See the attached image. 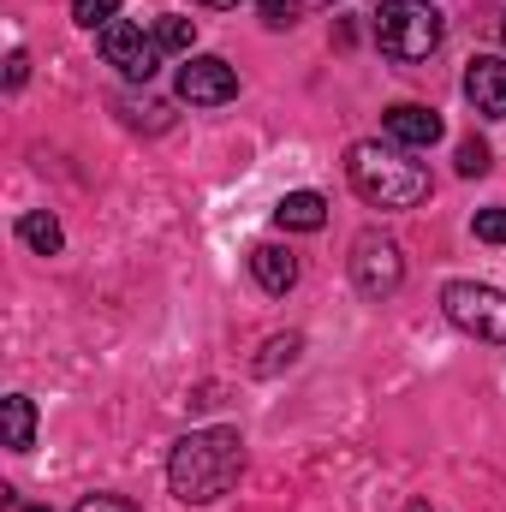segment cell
Returning a JSON list of instances; mask_svg holds the SVG:
<instances>
[{"label":"cell","mask_w":506,"mask_h":512,"mask_svg":"<svg viewBox=\"0 0 506 512\" xmlns=\"http://www.w3.org/2000/svg\"><path fill=\"white\" fill-rule=\"evenodd\" d=\"M477 239L483 245H506V209H477Z\"/></svg>","instance_id":"19"},{"label":"cell","mask_w":506,"mask_h":512,"mask_svg":"<svg viewBox=\"0 0 506 512\" xmlns=\"http://www.w3.org/2000/svg\"><path fill=\"white\" fill-rule=\"evenodd\" d=\"M381 131L399 143V149H429V143H441V114L435 108H423V102H399V108H387L381 114Z\"/></svg>","instance_id":"9"},{"label":"cell","mask_w":506,"mask_h":512,"mask_svg":"<svg viewBox=\"0 0 506 512\" xmlns=\"http://www.w3.org/2000/svg\"><path fill=\"white\" fill-rule=\"evenodd\" d=\"M197 6H215V12H227V6H239V0H197Z\"/></svg>","instance_id":"22"},{"label":"cell","mask_w":506,"mask_h":512,"mask_svg":"<svg viewBox=\"0 0 506 512\" xmlns=\"http://www.w3.org/2000/svg\"><path fill=\"white\" fill-rule=\"evenodd\" d=\"M155 42L173 48V54H191V48H197V24H191V18H161V24H155Z\"/></svg>","instance_id":"15"},{"label":"cell","mask_w":506,"mask_h":512,"mask_svg":"<svg viewBox=\"0 0 506 512\" xmlns=\"http://www.w3.org/2000/svg\"><path fill=\"white\" fill-rule=\"evenodd\" d=\"M465 96H471L477 114L506 120V60L501 54H477V60L465 66Z\"/></svg>","instance_id":"8"},{"label":"cell","mask_w":506,"mask_h":512,"mask_svg":"<svg viewBox=\"0 0 506 512\" xmlns=\"http://www.w3.org/2000/svg\"><path fill=\"white\" fill-rule=\"evenodd\" d=\"M346 179L370 209H417L429 197V167L411 161L399 143H352Z\"/></svg>","instance_id":"2"},{"label":"cell","mask_w":506,"mask_h":512,"mask_svg":"<svg viewBox=\"0 0 506 512\" xmlns=\"http://www.w3.org/2000/svg\"><path fill=\"white\" fill-rule=\"evenodd\" d=\"M322 221H328L322 191H286V197L274 203V227H280V233H322Z\"/></svg>","instance_id":"10"},{"label":"cell","mask_w":506,"mask_h":512,"mask_svg":"<svg viewBox=\"0 0 506 512\" xmlns=\"http://www.w3.org/2000/svg\"><path fill=\"white\" fill-rule=\"evenodd\" d=\"M245 477V435L215 423V429H191L185 441H173L167 453V489L185 507H215L221 495H233V483Z\"/></svg>","instance_id":"1"},{"label":"cell","mask_w":506,"mask_h":512,"mask_svg":"<svg viewBox=\"0 0 506 512\" xmlns=\"http://www.w3.org/2000/svg\"><path fill=\"white\" fill-rule=\"evenodd\" d=\"M102 60H108V66H120L131 84H149V78L161 72V42H155V36H143L137 24L120 18V24H108V30H102Z\"/></svg>","instance_id":"7"},{"label":"cell","mask_w":506,"mask_h":512,"mask_svg":"<svg viewBox=\"0 0 506 512\" xmlns=\"http://www.w3.org/2000/svg\"><path fill=\"white\" fill-rule=\"evenodd\" d=\"M304 6H334V0H304Z\"/></svg>","instance_id":"23"},{"label":"cell","mask_w":506,"mask_h":512,"mask_svg":"<svg viewBox=\"0 0 506 512\" xmlns=\"http://www.w3.org/2000/svg\"><path fill=\"white\" fill-rule=\"evenodd\" d=\"M298 12H304V0H262V18H268L274 30H292Z\"/></svg>","instance_id":"18"},{"label":"cell","mask_w":506,"mask_h":512,"mask_svg":"<svg viewBox=\"0 0 506 512\" xmlns=\"http://www.w3.org/2000/svg\"><path fill=\"white\" fill-rule=\"evenodd\" d=\"M72 512H137V507H131L126 495H84Z\"/></svg>","instance_id":"20"},{"label":"cell","mask_w":506,"mask_h":512,"mask_svg":"<svg viewBox=\"0 0 506 512\" xmlns=\"http://www.w3.org/2000/svg\"><path fill=\"white\" fill-rule=\"evenodd\" d=\"M405 512H429V507H423V501H417V507H405Z\"/></svg>","instance_id":"24"},{"label":"cell","mask_w":506,"mask_h":512,"mask_svg":"<svg viewBox=\"0 0 506 512\" xmlns=\"http://www.w3.org/2000/svg\"><path fill=\"white\" fill-rule=\"evenodd\" d=\"M251 274H256V286H262V292H274V298H280V292H292V286H298V256L280 251V245H256V251H251Z\"/></svg>","instance_id":"11"},{"label":"cell","mask_w":506,"mask_h":512,"mask_svg":"<svg viewBox=\"0 0 506 512\" xmlns=\"http://www.w3.org/2000/svg\"><path fill=\"white\" fill-rule=\"evenodd\" d=\"M24 78H30V60H24V54H12V60H6V90H18Z\"/></svg>","instance_id":"21"},{"label":"cell","mask_w":506,"mask_h":512,"mask_svg":"<svg viewBox=\"0 0 506 512\" xmlns=\"http://www.w3.org/2000/svg\"><path fill=\"white\" fill-rule=\"evenodd\" d=\"M501 36H506V18H501Z\"/></svg>","instance_id":"26"},{"label":"cell","mask_w":506,"mask_h":512,"mask_svg":"<svg viewBox=\"0 0 506 512\" xmlns=\"http://www.w3.org/2000/svg\"><path fill=\"white\" fill-rule=\"evenodd\" d=\"M18 239H24L36 256H54L60 245H66V233H60V221H54L48 209H30V215H18Z\"/></svg>","instance_id":"13"},{"label":"cell","mask_w":506,"mask_h":512,"mask_svg":"<svg viewBox=\"0 0 506 512\" xmlns=\"http://www.w3.org/2000/svg\"><path fill=\"white\" fill-rule=\"evenodd\" d=\"M0 423H6V447L12 453L36 447V405H30V393H6L0 399Z\"/></svg>","instance_id":"12"},{"label":"cell","mask_w":506,"mask_h":512,"mask_svg":"<svg viewBox=\"0 0 506 512\" xmlns=\"http://www.w3.org/2000/svg\"><path fill=\"white\" fill-rule=\"evenodd\" d=\"M489 167H495L489 143H483V137H465V143H459V173H465V179H483Z\"/></svg>","instance_id":"17"},{"label":"cell","mask_w":506,"mask_h":512,"mask_svg":"<svg viewBox=\"0 0 506 512\" xmlns=\"http://www.w3.org/2000/svg\"><path fill=\"white\" fill-rule=\"evenodd\" d=\"M441 36H447V18L429 0H381L376 6V42H381V54L399 60V66L429 60L441 48Z\"/></svg>","instance_id":"3"},{"label":"cell","mask_w":506,"mask_h":512,"mask_svg":"<svg viewBox=\"0 0 506 512\" xmlns=\"http://www.w3.org/2000/svg\"><path fill=\"white\" fill-rule=\"evenodd\" d=\"M346 262H352V286H358L364 298H393V292L405 286V251H399L387 233H376V227L352 239V256H346Z\"/></svg>","instance_id":"5"},{"label":"cell","mask_w":506,"mask_h":512,"mask_svg":"<svg viewBox=\"0 0 506 512\" xmlns=\"http://www.w3.org/2000/svg\"><path fill=\"white\" fill-rule=\"evenodd\" d=\"M441 310L453 328H465L471 340H489V346H506V292L495 286H477V280H453L441 292Z\"/></svg>","instance_id":"4"},{"label":"cell","mask_w":506,"mask_h":512,"mask_svg":"<svg viewBox=\"0 0 506 512\" xmlns=\"http://www.w3.org/2000/svg\"><path fill=\"white\" fill-rule=\"evenodd\" d=\"M24 512H48V507H24Z\"/></svg>","instance_id":"25"},{"label":"cell","mask_w":506,"mask_h":512,"mask_svg":"<svg viewBox=\"0 0 506 512\" xmlns=\"http://www.w3.org/2000/svg\"><path fill=\"white\" fill-rule=\"evenodd\" d=\"M179 102H191V108H221V102H233L239 96V72L221 60V54H191L185 66H179Z\"/></svg>","instance_id":"6"},{"label":"cell","mask_w":506,"mask_h":512,"mask_svg":"<svg viewBox=\"0 0 506 512\" xmlns=\"http://www.w3.org/2000/svg\"><path fill=\"white\" fill-rule=\"evenodd\" d=\"M72 18L84 30H108V24H120V0H72Z\"/></svg>","instance_id":"16"},{"label":"cell","mask_w":506,"mask_h":512,"mask_svg":"<svg viewBox=\"0 0 506 512\" xmlns=\"http://www.w3.org/2000/svg\"><path fill=\"white\" fill-rule=\"evenodd\" d=\"M298 352H304V334H280V340H268L262 358H256V376H274L280 364H298Z\"/></svg>","instance_id":"14"}]
</instances>
